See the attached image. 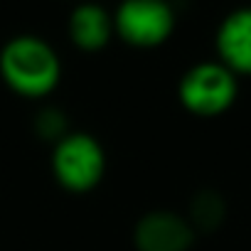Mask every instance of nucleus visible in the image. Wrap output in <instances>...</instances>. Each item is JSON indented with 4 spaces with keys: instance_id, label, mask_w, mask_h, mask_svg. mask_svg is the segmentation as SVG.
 Listing matches in <instances>:
<instances>
[{
    "instance_id": "nucleus-1",
    "label": "nucleus",
    "mask_w": 251,
    "mask_h": 251,
    "mask_svg": "<svg viewBox=\"0 0 251 251\" xmlns=\"http://www.w3.org/2000/svg\"><path fill=\"white\" fill-rule=\"evenodd\" d=\"M0 76L20 99H45L62 79L54 47L40 35H15L0 50Z\"/></svg>"
},
{
    "instance_id": "nucleus-2",
    "label": "nucleus",
    "mask_w": 251,
    "mask_h": 251,
    "mask_svg": "<svg viewBox=\"0 0 251 251\" xmlns=\"http://www.w3.org/2000/svg\"><path fill=\"white\" fill-rule=\"evenodd\" d=\"M52 177L72 195H86L96 190L106 173V151L96 136L86 131H69L52 146L50 158Z\"/></svg>"
},
{
    "instance_id": "nucleus-3",
    "label": "nucleus",
    "mask_w": 251,
    "mask_h": 251,
    "mask_svg": "<svg viewBox=\"0 0 251 251\" xmlns=\"http://www.w3.org/2000/svg\"><path fill=\"white\" fill-rule=\"evenodd\" d=\"M239 96V76L222 62H197L177 81L180 106L197 118H217L226 113Z\"/></svg>"
},
{
    "instance_id": "nucleus-4",
    "label": "nucleus",
    "mask_w": 251,
    "mask_h": 251,
    "mask_svg": "<svg viewBox=\"0 0 251 251\" xmlns=\"http://www.w3.org/2000/svg\"><path fill=\"white\" fill-rule=\"evenodd\" d=\"M177 18L163 0H126L113 13V35L128 47L153 50L170 40Z\"/></svg>"
},
{
    "instance_id": "nucleus-5",
    "label": "nucleus",
    "mask_w": 251,
    "mask_h": 251,
    "mask_svg": "<svg viewBox=\"0 0 251 251\" xmlns=\"http://www.w3.org/2000/svg\"><path fill=\"white\" fill-rule=\"evenodd\" d=\"M197 241V231L187 217L173 209H151L133 226L136 251H190Z\"/></svg>"
},
{
    "instance_id": "nucleus-6",
    "label": "nucleus",
    "mask_w": 251,
    "mask_h": 251,
    "mask_svg": "<svg viewBox=\"0 0 251 251\" xmlns=\"http://www.w3.org/2000/svg\"><path fill=\"white\" fill-rule=\"evenodd\" d=\"M217 62L236 76H251V8L226 13L214 35Z\"/></svg>"
},
{
    "instance_id": "nucleus-7",
    "label": "nucleus",
    "mask_w": 251,
    "mask_h": 251,
    "mask_svg": "<svg viewBox=\"0 0 251 251\" xmlns=\"http://www.w3.org/2000/svg\"><path fill=\"white\" fill-rule=\"evenodd\" d=\"M67 30L74 47H79L81 52H99L113 37V15L94 3L76 5L69 15Z\"/></svg>"
},
{
    "instance_id": "nucleus-8",
    "label": "nucleus",
    "mask_w": 251,
    "mask_h": 251,
    "mask_svg": "<svg viewBox=\"0 0 251 251\" xmlns=\"http://www.w3.org/2000/svg\"><path fill=\"white\" fill-rule=\"evenodd\" d=\"M226 219V200L217 190H200L192 195L187 207V222L197 234H212L217 231Z\"/></svg>"
},
{
    "instance_id": "nucleus-9",
    "label": "nucleus",
    "mask_w": 251,
    "mask_h": 251,
    "mask_svg": "<svg viewBox=\"0 0 251 251\" xmlns=\"http://www.w3.org/2000/svg\"><path fill=\"white\" fill-rule=\"evenodd\" d=\"M35 133L47 141V143H59L67 133H69V123H67V113L54 108V106H47L42 108L37 116H35Z\"/></svg>"
}]
</instances>
